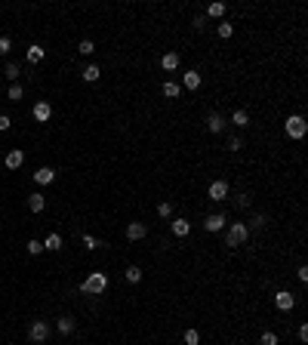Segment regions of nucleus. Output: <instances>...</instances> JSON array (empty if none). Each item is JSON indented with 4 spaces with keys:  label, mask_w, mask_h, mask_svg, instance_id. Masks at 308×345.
Instances as JSON below:
<instances>
[{
    "label": "nucleus",
    "mask_w": 308,
    "mask_h": 345,
    "mask_svg": "<svg viewBox=\"0 0 308 345\" xmlns=\"http://www.w3.org/2000/svg\"><path fill=\"white\" fill-rule=\"evenodd\" d=\"M262 345H278V333H271V330H265L262 333V339H259Z\"/></svg>",
    "instance_id": "7c9ffc66"
},
{
    "label": "nucleus",
    "mask_w": 308,
    "mask_h": 345,
    "mask_svg": "<svg viewBox=\"0 0 308 345\" xmlns=\"http://www.w3.org/2000/svg\"><path fill=\"white\" fill-rule=\"evenodd\" d=\"M240 148H244V139H237V136H235V139L228 142V151H240Z\"/></svg>",
    "instance_id": "f704fd0d"
},
{
    "label": "nucleus",
    "mask_w": 308,
    "mask_h": 345,
    "mask_svg": "<svg viewBox=\"0 0 308 345\" xmlns=\"http://www.w3.org/2000/svg\"><path fill=\"white\" fill-rule=\"evenodd\" d=\"M206 15H210V19H222V15H225V3H210L206 6Z\"/></svg>",
    "instance_id": "a878e982"
},
{
    "label": "nucleus",
    "mask_w": 308,
    "mask_h": 345,
    "mask_svg": "<svg viewBox=\"0 0 308 345\" xmlns=\"http://www.w3.org/2000/svg\"><path fill=\"white\" fill-rule=\"evenodd\" d=\"M206 130H210V133H222V130H225V117L213 111L210 117H206Z\"/></svg>",
    "instance_id": "4468645a"
},
{
    "label": "nucleus",
    "mask_w": 308,
    "mask_h": 345,
    "mask_svg": "<svg viewBox=\"0 0 308 345\" xmlns=\"http://www.w3.org/2000/svg\"><path fill=\"white\" fill-rule=\"evenodd\" d=\"M249 225H253V228H265V216H256V219H253V222H249Z\"/></svg>",
    "instance_id": "58836bf2"
},
{
    "label": "nucleus",
    "mask_w": 308,
    "mask_h": 345,
    "mask_svg": "<svg viewBox=\"0 0 308 345\" xmlns=\"http://www.w3.org/2000/svg\"><path fill=\"white\" fill-rule=\"evenodd\" d=\"M123 277H127L130 284H139V281H142V268H139V265H130L127 271H123Z\"/></svg>",
    "instance_id": "5701e85b"
},
{
    "label": "nucleus",
    "mask_w": 308,
    "mask_h": 345,
    "mask_svg": "<svg viewBox=\"0 0 308 345\" xmlns=\"http://www.w3.org/2000/svg\"><path fill=\"white\" fill-rule=\"evenodd\" d=\"M231 123H235V127H240V130H244L247 123H249V114L244 111V108H237V111L231 114Z\"/></svg>",
    "instance_id": "412c9836"
},
{
    "label": "nucleus",
    "mask_w": 308,
    "mask_h": 345,
    "mask_svg": "<svg viewBox=\"0 0 308 345\" xmlns=\"http://www.w3.org/2000/svg\"><path fill=\"white\" fill-rule=\"evenodd\" d=\"M216 34H219L222 40H228L231 34H235V22H219V28H216Z\"/></svg>",
    "instance_id": "4be33fe9"
},
{
    "label": "nucleus",
    "mask_w": 308,
    "mask_h": 345,
    "mask_svg": "<svg viewBox=\"0 0 308 345\" xmlns=\"http://www.w3.org/2000/svg\"><path fill=\"white\" fill-rule=\"evenodd\" d=\"M299 342H302V345L308 342V327H305V324H302V327H299Z\"/></svg>",
    "instance_id": "4c0bfd02"
},
{
    "label": "nucleus",
    "mask_w": 308,
    "mask_h": 345,
    "mask_svg": "<svg viewBox=\"0 0 308 345\" xmlns=\"http://www.w3.org/2000/svg\"><path fill=\"white\" fill-rule=\"evenodd\" d=\"M170 231L176 234V238H188V234H191V222L179 216V219H173V222H170Z\"/></svg>",
    "instance_id": "9b49d317"
},
{
    "label": "nucleus",
    "mask_w": 308,
    "mask_h": 345,
    "mask_svg": "<svg viewBox=\"0 0 308 345\" xmlns=\"http://www.w3.org/2000/svg\"><path fill=\"white\" fill-rule=\"evenodd\" d=\"M3 164H6V170H19V166L25 164V151L22 148H10L3 154Z\"/></svg>",
    "instance_id": "0eeeda50"
},
{
    "label": "nucleus",
    "mask_w": 308,
    "mask_h": 345,
    "mask_svg": "<svg viewBox=\"0 0 308 345\" xmlns=\"http://www.w3.org/2000/svg\"><path fill=\"white\" fill-rule=\"evenodd\" d=\"M80 290H83V293H93V296L105 293V290H108V274H105V271H93L87 281L80 284Z\"/></svg>",
    "instance_id": "7ed1b4c3"
},
{
    "label": "nucleus",
    "mask_w": 308,
    "mask_h": 345,
    "mask_svg": "<svg viewBox=\"0 0 308 345\" xmlns=\"http://www.w3.org/2000/svg\"><path fill=\"white\" fill-rule=\"evenodd\" d=\"M83 243H87L89 250H96V247H102V240L99 238H93V234H83Z\"/></svg>",
    "instance_id": "2f4dec72"
},
{
    "label": "nucleus",
    "mask_w": 308,
    "mask_h": 345,
    "mask_svg": "<svg viewBox=\"0 0 308 345\" xmlns=\"http://www.w3.org/2000/svg\"><path fill=\"white\" fill-rule=\"evenodd\" d=\"M157 216H163V219H170V216H173V204H170V200L157 204Z\"/></svg>",
    "instance_id": "c85d7f7f"
},
{
    "label": "nucleus",
    "mask_w": 308,
    "mask_h": 345,
    "mask_svg": "<svg viewBox=\"0 0 308 345\" xmlns=\"http://www.w3.org/2000/svg\"><path fill=\"white\" fill-rule=\"evenodd\" d=\"M145 234H148L145 222H130V225H127V240H142Z\"/></svg>",
    "instance_id": "f8f14e48"
},
{
    "label": "nucleus",
    "mask_w": 308,
    "mask_h": 345,
    "mask_svg": "<svg viewBox=\"0 0 308 345\" xmlns=\"http://www.w3.org/2000/svg\"><path fill=\"white\" fill-rule=\"evenodd\" d=\"M161 68H163V71H176V68H179V53H173V49H170V53H163Z\"/></svg>",
    "instance_id": "2eb2a0df"
},
{
    "label": "nucleus",
    "mask_w": 308,
    "mask_h": 345,
    "mask_svg": "<svg viewBox=\"0 0 308 345\" xmlns=\"http://www.w3.org/2000/svg\"><path fill=\"white\" fill-rule=\"evenodd\" d=\"M10 127H13V120H10V117H6V114H0V133H6Z\"/></svg>",
    "instance_id": "c9c22d12"
},
{
    "label": "nucleus",
    "mask_w": 308,
    "mask_h": 345,
    "mask_svg": "<svg viewBox=\"0 0 308 345\" xmlns=\"http://www.w3.org/2000/svg\"><path fill=\"white\" fill-rule=\"evenodd\" d=\"M6 96H10V99H13V102H19V99L25 96V92H22V87H19V83H13V87H10V90H6Z\"/></svg>",
    "instance_id": "c756f323"
},
{
    "label": "nucleus",
    "mask_w": 308,
    "mask_h": 345,
    "mask_svg": "<svg viewBox=\"0 0 308 345\" xmlns=\"http://www.w3.org/2000/svg\"><path fill=\"white\" fill-rule=\"evenodd\" d=\"M225 225H228V216H225V213H213V216H206L204 228H206V231H222Z\"/></svg>",
    "instance_id": "9d476101"
},
{
    "label": "nucleus",
    "mask_w": 308,
    "mask_h": 345,
    "mask_svg": "<svg viewBox=\"0 0 308 345\" xmlns=\"http://www.w3.org/2000/svg\"><path fill=\"white\" fill-rule=\"evenodd\" d=\"M182 342H185V345H201V333H197L194 327H191V330L182 333Z\"/></svg>",
    "instance_id": "b1692460"
},
{
    "label": "nucleus",
    "mask_w": 308,
    "mask_h": 345,
    "mask_svg": "<svg viewBox=\"0 0 308 345\" xmlns=\"http://www.w3.org/2000/svg\"><path fill=\"white\" fill-rule=\"evenodd\" d=\"M296 277L305 284V281H308V268H305V265H299V268H296Z\"/></svg>",
    "instance_id": "e433bc0d"
},
{
    "label": "nucleus",
    "mask_w": 308,
    "mask_h": 345,
    "mask_svg": "<svg viewBox=\"0 0 308 345\" xmlns=\"http://www.w3.org/2000/svg\"><path fill=\"white\" fill-rule=\"evenodd\" d=\"M274 308L278 311H293L296 308V296L290 290H278L274 293Z\"/></svg>",
    "instance_id": "20e7f679"
},
{
    "label": "nucleus",
    "mask_w": 308,
    "mask_h": 345,
    "mask_svg": "<svg viewBox=\"0 0 308 345\" xmlns=\"http://www.w3.org/2000/svg\"><path fill=\"white\" fill-rule=\"evenodd\" d=\"M44 250H49V253H59V250H62V234H49V238L44 240Z\"/></svg>",
    "instance_id": "6ab92c4d"
},
{
    "label": "nucleus",
    "mask_w": 308,
    "mask_h": 345,
    "mask_svg": "<svg viewBox=\"0 0 308 345\" xmlns=\"http://www.w3.org/2000/svg\"><path fill=\"white\" fill-rule=\"evenodd\" d=\"M53 179H56V170H53V166H40V170L34 173V182H37V185H49Z\"/></svg>",
    "instance_id": "ddd939ff"
},
{
    "label": "nucleus",
    "mask_w": 308,
    "mask_h": 345,
    "mask_svg": "<svg viewBox=\"0 0 308 345\" xmlns=\"http://www.w3.org/2000/svg\"><path fill=\"white\" fill-rule=\"evenodd\" d=\"M77 53H80V56H93V53H96V44H93V40H80V44H77Z\"/></svg>",
    "instance_id": "cd10ccee"
},
{
    "label": "nucleus",
    "mask_w": 308,
    "mask_h": 345,
    "mask_svg": "<svg viewBox=\"0 0 308 345\" xmlns=\"http://www.w3.org/2000/svg\"><path fill=\"white\" fill-rule=\"evenodd\" d=\"M201 83H204V77H201V71H194V68H188L185 74H182V87L185 90H201Z\"/></svg>",
    "instance_id": "1a4fd4ad"
},
{
    "label": "nucleus",
    "mask_w": 308,
    "mask_h": 345,
    "mask_svg": "<svg viewBox=\"0 0 308 345\" xmlns=\"http://www.w3.org/2000/svg\"><path fill=\"white\" fill-rule=\"evenodd\" d=\"M6 77H10V80H19V65H15V62L6 65Z\"/></svg>",
    "instance_id": "473e14b6"
},
{
    "label": "nucleus",
    "mask_w": 308,
    "mask_h": 345,
    "mask_svg": "<svg viewBox=\"0 0 308 345\" xmlns=\"http://www.w3.org/2000/svg\"><path fill=\"white\" fill-rule=\"evenodd\" d=\"M10 345H13V342H10Z\"/></svg>",
    "instance_id": "a19ab883"
},
{
    "label": "nucleus",
    "mask_w": 308,
    "mask_h": 345,
    "mask_svg": "<svg viewBox=\"0 0 308 345\" xmlns=\"http://www.w3.org/2000/svg\"><path fill=\"white\" fill-rule=\"evenodd\" d=\"M28 210H31V213H44V210H46V197L44 195H28Z\"/></svg>",
    "instance_id": "dca6fc26"
},
{
    "label": "nucleus",
    "mask_w": 308,
    "mask_h": 345,
    "mask_svg": "<svg viewBox=\"0 0 308 345\" xmlns=\"http://www.w3.org/2000/svg\"><path fill=\"white\" fill-rule=\"evenodd\" d=\"M247 238H249V225L247 222H231L228 225V231H225V247H244L247 243Z\"/></svg>",
    "instance_id": "f257e3e1"
},
{
    "label": "nucleus",
    "mask_w": 308,
    "mask_h": 345,
    "mask_svg": "<svg viewBox=\"0 0 308 345\" xmlns=\"http://www.w3.org/2000/svg\"><path fill=\"white\" fill-rule=\"evenodd\" d=\"M83 80L87 83H96L99 77H102V71H99V65H87V68H83V74H80Z\"/></svg>",
    "instance_id": "aec40b11"
},
{
    "label": "nucleus",
    "mask_w": 308,
    "mask_h": 345,
    "mask_svg": "<svg viewBox=\"0 0 308 345\" xmlns=\"http://www.w3.org/2000/svg\"><path fill=\"white\" fill-rule=\"evenodd\" d=\"M31 114H34V120H37V123H46L49 117H53V105L40 99V102H34V108H31Z\"/></svg>",
    "instance_id": "6e6552de"
},
{
    "label": "nucleus",
    "mask_w": 308,
    "mask_h": 345,
    "mask_svg": "<svg viewBox=\"0 0 308 345\" xmlns=\"http://www.w3.org/2000/svg\"><path fill=\"white\" fill-rule=\"evenodd\" d=\"M0 161H3V148H0Z\"/></svg>",
    "instance_id": "ea45409f"
},
{
    "label": "nucleus",
    "mask_w": 308,
    "mask_h": 345,
    "mask_svg": "<svg viewBox=\"0 0 308 345\" xmlns=\"http://www.w3.org/2000/svg\"><path fill=\"white\" fill-rule=\"evenodd\" d=\"M161 92H163L166 99H179L182 96V87H179V83H173V80H166L163 87H161Z\"/></svg>",
    "instance_id": "a211bd4d"
},
{
    "label": "nucleus",
    "mask_w": 308,
    "mask_h": 345,
    "mask_svg": "<svg viewBox=\"0 0 308 345\" xmlns=\"http://www.w3.org/2000/svg\"><path fill=\"white\" fill-rule=\"evenodd\" d=\"M25 56H28V62H31V65L44 62V46H40V44H31V46H28V53H25Z\"/></svg>",
    "instance_id": "f3484780"
},
{
    "label": "nucleus",
    "mask_w": 308,
    "mask_h": 345,
    "mask_svg": "<svg viewBox=\"0 0 308 345\" xmlns=\"http://www.w3.org/2000/svg\"><path fill=\"white\" fill-rule=\"evenodd\" d=\"M284 133L290 139H305V133H308V120L302 114H290L287 120H284Z\"/></svg>",
    "instance_id": "f03ea898"
},
{
    "label": "nucleus",
    "mask_w": 308,
    "mask_h": 345,
    "mask_svg": "<svg viewBox=\"0 0 308 345\" xmlns=\"http://www.w3.org/2000/svg\"><path fill=\"white\" fill-rule=\"evenodd\" d=\"M25 247H28V253H31V256H40V253H44V240H37V238H31L28 243H25Z\"/></svg>",
    "instance_id": "bb28decb"
},
{
    "label": "nucleus",
    "mask_w": 308,
    "mask_h": 345,
    "mask_svg": "<svg viewBox=\"0 0 308 345\" xmlns=\"http://www.w3.org/2000/svg\"><path fill=\"white\" fill-rule=\"evenodd\" d=\"M56 330H59L62 336H68L74 330V321H71V317H59V321H56Z\"/></svg>",
    "instance_id": "393cba45"
},
{
    "label": "nucleus",
    "mask_w": 308,
    "mask_h": 345,
    "mask_svg": "<svg viewBox=\"0 0 308 345\" xmlns=\"http://www.w3.org/2000/svg\"><path fill=\"white\" fill-rule=\"evenodd\" d=\"M10 49H13V40L10 37H0V56H6Z\"/></svg>",
    "instance_id": "72a5a7b5"
},
{
    "label": "nucleus",
    "mask_w": 308,
    "mask_h": 345,
    "mask_svg": "<svg viewBox=\"0 0 308 345\" xmlns=\"http://www.w3.org/2000/svg\"><path fill=\"white\" fill-rule=\"evenodd\" d=\"M206 197H210V200H225V197H228V182H225V179L210 182V188H206Z\"/></svg>",
    "instance_id": "423d86ee"
},
{
    "label": "nucleus",
    "mask_w": 308,
    "mask_h": 345,
    "mask_svg": "<svg viewBox=\"0 0 308 345\" xmlns=\"http://www.w3.org/2000/svg\"><path fill=\"white\" fill-rule=\"evenodd\" d=\"M46 336H49V324L46 321H34L28 327V339L31 342H46Z\"/></svg>",
    "instance_id": "39448f33"
}]
</instances>
